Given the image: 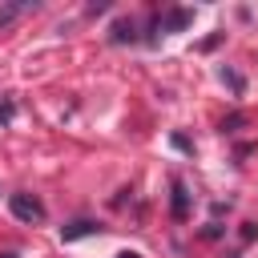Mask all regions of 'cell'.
I'll list each match as a JSON object with an SVG mask.
<instances>
[{"instance_id":"3957f363","label":"cell","mask_w":258,"mask_h":258,"mask_svg":"<svg viewBox=\"0 0 258 258\" xmlns=\"http://www.w3.org/2000/svg\"><path fill=\"white\" fill-rule=\"evenodd\" d=\"M109 40H113V44H125V40H137V24H133V20H117V24L109 28Z\"/></svg>"},{"instance_id":"5b68a950","label":"cell","mask_w":258,"mask_h":258,"mask_svg":"<svg viewBox=\"0 0 258 258\" xmlns=\"http://www.w3.org/2000/svg\"><path fill=\"white\" fill-rule=\"evenodd\" d=\"M222 81H226V85H230L234 93H242V89H246V85H242V77H238L234 69H222Z\"/></svg>"},{"instance_id":"7a4b0ae2","label":"cell","mask_w":258,"mask_h":258,"mask_svg":"<svg viewBox=\"0 0 258 258\" xmlns=\"http://www.w3.org/2000/svg\"><path fill=\"white\" fill-rule=\"evenodd\" d=\"M89 234H97V222H73V226H64L60 230V242H77V238H89Z\"/></svg>"},{"instance_id":"52a82bcc","label":"cell","mask_w":258,"mask_h":258,"mask_svg":"<svg viewBox=\"0 0 258 258\" xmlns=\"http://www.w3.org/2000/svg\"><path fill=\"white\" fill-rule=\"evenodd\" d=\"M185 24H189V12H185V8L169 12V28H185Z\"/></svg>"},{"instance_id":"6da1fadb","label":"cell","mask_w":258,"mask_h":258,"mask_svg":"<svg viewBox=\"0 0 258 258\" xmlns=\"http://www.w3.org/2000/svg\"><path fill=\"white\" fill-rule=\"evenodd\" d=\"M8 210H12V218H20V222H28V226H36V222H44V202L40 198H32V194H12L8 198Z\"/></svg>"},{"instance_id":"9c48e42d","label":"cell","mask_w":258,"mask_h":258,"mask_svg":"<svg viewBox=\"0 0 258 258\" xmlns=\"http://www.w3.org/2000/svg\"><path fill=\"white\" fill-rule=\"evenodd\" d=\"M117 258H141V254H133V250H121V254H117Z\"/></svg>"},{"instance_id":"277c9868","label":"cell","mask_w":258,"mask_h":258,"mask_svg":"<svg viewBox=\"0 0 258 258\" xmlns=\"http://www.w3.org/2000/svg\"><path fill=\"white\" fill-rule=\"evenodd\" d=\"M173 218H177V222L189 218V194H185L181 181H173Z\"/></svg>"},{"instance_id":"30bf717a","label":"cell","mask_w":258,"mask_h":258,"mask_svg":"<svg viewBox=\"0 0 258 258\" xmlns=\"http://www.w3.org/2000/svg\"><path fill=\"white\" fill-rule=\"evenodd\" d=\"M0 258H20V254H12V250H8V254H0Z\"/></svg>"},{"instance_id":"8992f818","label":"cell","mask_w":258,"mask_h":258,"mask_svg":"<svg viewBox=\"0 0 258 258\" xmlns=\"http://www.w3.org/2000/svg\"><path fill=\"white\" fill-rule=\"evenodd\" d=\"M28 4H8V8H0V24H8V20H16L20 12H24Z\"/></svg>"},{"instance_id":"ba28073f","label":"cell","mask_w":258,"mask_h":258,"mask_svg":"<svg viewBox=\"0 0 258 258\" xmlns=\"http://www.w3.org/2000/svg\"><path fill=\"white\" fill-rule=\"evenodd\" d=\"M8 117H12V105H4V109H0V121H8Z\"/></svg>"}]
</instances>
